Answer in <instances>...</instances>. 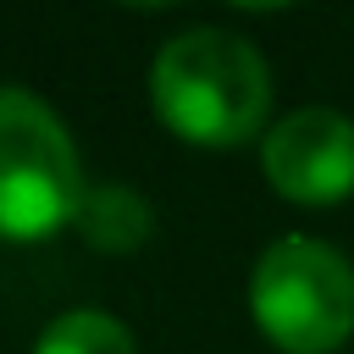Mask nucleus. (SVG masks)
Wrapping results in <instances>:
<instances>
[{
  "label": "nucleus",
  "instance_id": "obj_5",
  "mask_svg": "<svg viewBox=\"0 0 354 354\" xmlns=\"http://www.w3.org/2000/svg\"><path fill=\"white\" fill-rule=\"evenodd\" d=\"M77 227L94 249H111V254H127L149 238V205L133 194V188H88L83 194V210H77Z\"/></svg>",
  "mask_w": 354,
  "mask_h": 354
},
{
  "label": "nucleus",
  "instance_id": "obj_1",
  "mask_svg": "<svg viewBox=\"0 0 354 354\" xmlns=\"http://www.w3.org/2000/svg\"><path fill=\"white\" fill-rule=\"evenodd\" d=\"M149 100L177 138L232 149L260 133L271 111V72L249 39L227 28H188L155 55Z\"/></svg>",
  "mask_w": 354,
  "mask_h": 354
},
{
  "label": "nucleus",
  "instance_id": "obj_4",
  "mask_svg": "<svg viewBox=\"0 0 354 354\" xmlns=\"http://www.w3.org/2000/svg\"><path fill=\"white\" fill-rule=\"evenodd\" d=\"M266 177L293 205H337L354 194V122L326 105H304L266 133Z\"/></svg>",
  "mask_w": 354,
  "mask_h": 354
},
{
  "label": "nucleus",
  "instance_id": "obj_6",
  "mask_svg": "<svg viewBox=\"0 0 354 354\" xmlns=\"http://www.w3.org/2000/svg\"><path fill=\"white\" fill-rule=\"evenodd\" d=\"M33 354H138V348H133V332L105 310H66L61 321L44 326Z\"/></svg>",
  "mask_w": 354,
  "mask_h": 354
},
{
  "label": "nucleus",
  "instance_id": "obj_2",
  "mask_svg": "<svg viewBox=\"0 0 354 354\" xmlns=\"http://www.w3.org/2000/svg\"><path fill=\"white\" fill-rule=\"evenodd\" d=\"M249 310L282 354H332L354 332V266L321 238H277L254 260Z\"/></svg>",
  "mask_w": 354,
  "mask_h": 354
},
{
  "label": "nucleus",
  "instance_id": "obj_3",
  "mask_svg": "<svg viewBox=\"0 0 354 354\" xmlns=\"http://www.w3.org/2000/svg\"><path fill=\"white\" fill-rule=\"evenodd\" d=\"M83 194L88 188L61 116L22 88H0V238H50L77 221Z\"/></svg>",
  "mask_w": 354,
  "mask_h": 354
}]
</instances>
